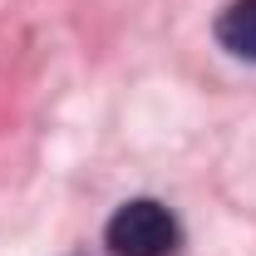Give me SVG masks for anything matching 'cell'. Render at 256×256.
<instances>
[{
  "label": "cell",
  "instance_id": "1",
  "mask_svg": "<svg viewBox=\"0 0 256 256\" xmlns=\"http://www.w3.org/2000/svg\"><path fill=\"white\" fill-rule=\"evenodd\" d=\"M104 246L114 256H172L182 246V222L153 197H133L108 217Z\"/></svg>",
  "mask_w": 256,
  "mask_h": 256
},
{
  "label": "cell",
  "instance_id": "2",
  "mask_svg": "<svg viewBox=\"0 0 256 256\" xmlns=\"http://www.w3.org/2000/svg\"><path fill=\"white\" fill-rule=\"evenodd\" d=\"M212 34H217V44L232 60L256 64V0H226Z\"/></svg>",
  "mask_w": 256,
  "mask_h": 256
}]
</instances>
